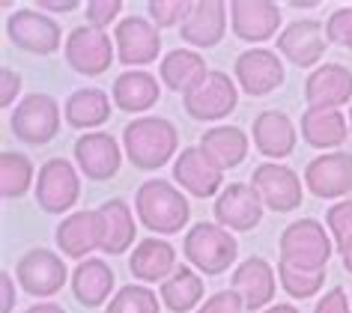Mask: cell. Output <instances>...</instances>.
<instances>
[{
  "instance_id": "8992f818",
  "label": "cell",
  "mask_w": 352,
  "mask_h": 313,
  "mask_svg": "<svg viewBox=\"0 0 352 313\" xmlns=\"http://www.w3.org/2000/svg\"><path fill=\"white\" fill-rule=\"evenodd\" d=\"M6 36L15 48L28 51V54H54L63 42V27L54 15L36 10V6H24V10L10 12L6 19Z\"/></svg>"
},
{
  "instance_id": "7c38bea8",
  "label": "cell",
  "mask_w": 352,
  "mask_h": 313,
  "mask_svg": "<svg viewBox=\"0 0 352 313\" xmlns=\"http://www.w3.org/2000/svg\"><path fill=\"white\" fill-rule=\"evenodd\" d=\"M54 242L63 257L87 259L93 251L104 248V215L102 209H78L69 212L54 230Z\"/></svg>"
},
{
  "instance_id": "44dd1931",
  "label": "cell",
  "mask_w": 352,
  "mask_h": 313,
  "mask_svg": "<svg viewBox=\"0 0 352 313\" xmlns=\"http://www.w3.org/2000/svg\"><path fill=\"white\" fill-rule=\"evenodd\" d=\"M230 290L239 292V299L245 304V310H266L275 301V290H278V272L272 268L269 259L263 257H248L233 268L230 277Z\"/></svg>"
},
{
  "instance_id": "83f0119b",
  "label": "cell",
  "mask_w": 352,
  "mask_h": 313,
  "mask_svg": "<svg viewBox=\"0 0 352 313\" xmlns=\"http://www.w3.org/2000/svg\"><path fill=\"white\" fill-rule=\"evenodd\" d=\"M206 75H209L206 60L195 48H173V51H167L162 57V63H158V81H162L167 90L182 93V95H188Z\"/></svg>"
},
{
  "instance_id": "7dc6e473",
  "label": "cell",
  "mask_w": 352,
  "mask_h": 313,
  "mask_svg": "<svg viewBox=\"0 0 352 313\" xmlns=\"http://www.w3.org/2000/svg\"><path fill=\"white\" fill-rule=\"evenodd\" d=\"M24 313H66V310L54 301H39V304H33V308H28Z\"/></svg>"
},
{
  "instance_id": "ac0fdd59",
  "label": "cell",
  "mask_w": 352,
  "mask_h": 313,
  "mask_svg": "<svg viewBox=\"0 0 352 313\" xmlns=\"http://www.w3.org/2000/svg\"><path fill=\"white\" fill-rule=\"evenodd\" d=\"M173 182L191 197H218L224 191V170L200 150V146H186L173 159Z\"/></svg>"
},
{
  "instance_id": "1f68e13d",
  "label": "cell",
  "mask_w": 352,
  "mask_h": 313,
  "mask_svg": "<svg viewBox=\"0 0 352 313\" xmlns=\"http://www.w3.org/2000/svg\"><path fill=\"white\" fill-rule=\"evenodd\" d=\"M104 215V257H122L126 251L135 245V212L122 197H111L99 206Z\"/></svg>"
},
{
  "instance_id": "277c9868",
  "label": "cell",
  "mask_w": 352,
  "mask_h": 313,
  "mask_svg": "<svg viewBox=\"0 0 352 313\" xmlns=\"http://www.w3.org/2000/svg\"><path fill=\"white\" fill-rule=\"evenodd\" d=\"M334 251L331 236L325 233V224L316 218H298L287 224L278 239L280 263H289L302 272H325Z\"/></svg>"
},
{
  "instance_id": "ffe728a7",
  "label": "cell",
  "mask_w": 352,
  "mask_h": 313,
  "mask_svg": "<svg viewBox=\"0 0 352 313\" xmlns=\"http://www.w3.org/2000/svg\"><path fill=\"white\" fill-rule=\"evenodd\" d=\"M280 27V6L272 0H233L230 3V30L236 39L251 42V48H260V42L278 36Z\"/></svg>"
},
{
  "instance_id": "7a4b0ae2",
  "label": "cell",
  "mask_w": 352,
  "mask_h": 313,
  "mask_svg": "<svg viewBox=\"0 0 352 313\" xmlns=\"http://www.w3.org/2000/svg\"><path fill=\"white\" fill-rule=\"evenodd\" d=\"M135 215L149 233L155 236H173L182 233L191 218L188 197L167 179H146L135 191Z\"/></svg>"
},
{
  "instance_id": "e0dca14e",
  "label": "cell",
  "mask_w": 352,
  "mask_h": 313,
  "mask_svg": "<svg viewBox=\"0 0 352 313\" xmlns=\"http://www.w3.org/2000/svg\"><path fill=\"white\" fill-rule=\"evenodd\" d=\"M75 167L90 182H108L120 173L122 146L108 132H87L75 141Z\"/></svg>"
},
{
  "instance_id": "ab89813d",
  "label": "cell",
  "mask_w": 352,
  "mask_h": 313,
  "mask_svg": "<svg viewBox=\"0 0 352 313\" xmlns=\"http://www.w3.org/2000/svg\"><path fill=\"white\" fill-rule=\"evenodd\" d=\"M325 39L329 45H340V48H352V6H340L329 15L325 21Z\"/></svg>"
},
{
  "instance_id": "f6af8a7d",
  "label": "cell",
  "mask_w": 352,
  "mask_h": 313,
  "mask_svg": "<svg viewBox=\"0 0 352 313\" xmlns=\"http://www.w3.org/2000/svg\"><path fill=\"white\" fill-rule=\"evenodd\" d=\"M78 0H39L36 3V10H42V12H54V15H63V12H75L78 10Z\"/></svg>"
},
{
  "instance_id": "f35d334b",
  "label": "cell",
  "mask_w": 352,
  "mask_h": 313,
  "mask_svg": "<svg viewBox=\"0 0 352 313\" xmlns=\"http://www.w3.org/2000/svg\"><path fill=\"white\" fill-rule=\"evenodd\" d=\"M84 12H87V24L90 27L108 30L111 24L117 27L122 19V0H87Z\"/></svg>"
},
{
  "instance_id": "6da1fadb",
  "label": "cell",
  "mask_w": 352,
  "mask_h": 313,
  "mask_svg": "<svg viewBox=\"0 0 352 313\" xmlns=\"http://www.w3.org/2000/svg\"><path fill=\"white\" fill-rule=\"evenodd\" d=\"M122 152L138 170H158L179 155V132L167 117H135L122 128Z\"/></svg>"
},
{
  "instance_id": "c3c4849f",
  "label": "cell",
  "mask_w": 352,
  "mask_h": 313,
  "mask_svg": "<svg viewBox=\"0 0 352 313\" xmlns=\"http://www.w3.org/2000/svg\"><path fill=\"white\" fill-rule=\"evenodd\" d=\"M263 313H302V310H298L296 304H269Z\"/></svg>"
},
{
  "instance_id": "836d02e7",
  "label": "cell",
  "mask_w": 352,
  "mask_h": 313,
  "mask_svg": "<svg viewBox=\"0 0 352 313\" xmlns=\"http://www.w3.org/2000/svg\"><path fill=\"white\" fill-rule=\"evenodd\" d=\"M36 167L24 152L6 150L0 155V194L3 200H19L30 188H36Z\"/></svg>"
},
{
  "instance_id": "681fc988",
  "label": "cell",
  "mask_w": 352,
  "mask_h": 313,
  "mask_svg": "<svg viewBox=\"0 0 352 313\" xmlns=\"http://www.w3.org/2000/svg\"><path fill=\"white\" fill-rule=\"evenodd\" d=\"M349 132H352V108H349Z\"/></svg>"
},
{
  "instance_id": "4fadbf2b",
  "label": "cell",
  "mask_w": 352,
  "mask_h": 313,
  "mask_svg": "<svg viewBox=\"0 0 352 313\" xmlns=\"http://www.w3.org/2000/svg\"><path fill=\"white\" fill-rule=\"evenodd\" d=\"M233 75H236V84H239V93H248L251 99L275 93L287 78L280 54L263 45L242 51L233 63Z\"/></svg>"
},
{
  "instance_id": "3957f363",
  "label": "cell",
  "mask_w": 352,
  "mask_h": 313,
  "mask_svg": "<svg viewBox=\"0 0 352 313\" xmlns=\"http://www.w3.org/2000/svg\"><path fill=\"white\" fill-rule=\"evenodd\" d=\"M182 254H186L191 268H197V272L206 277H215V275H224L227 268L236 263V257H239V242H236L233 233L224 230L221 224L200 221L186 233V239H182Z\"/></svg>"
},
{
  "instance_id": "4316f807",
  "label": "cell",
  "mask_w": 352,
  "mask_h": 313,
  "mask_svg": "<svg viewBox=\"0 0 352 313\" xmlns=\"http://www.w3.org/2000/svg\"><path fill=\"white\" fill-rule=\"evenodd\" d=\"M113 283H117V275L113 268L104 263L102 257H87L75 266L72 272V295L81 308H99V304H108L113 299Z\"/></svg>"
},
{
  "instance_id": "8d00e7d4",
  "label": "cell",
  "mask_w": 352,
  "mask_h": 313,
  "mask_svg": "<svg viewBox=\"0 0 352 313\" xmlns=\"http://www.w3.org/2000/svg\"><path fill=\"white\" fill-rule=\"evenodd\" d=\"M191 0H149L146 3V19L155 24L158 30L167 27H182V21L191 12Z\"/></svg>"
},
{
  "instance_id": "9a60e30c",
  "label": "cell",
  "mask_w": 352,
  "mask_h": 313,
  "mask_svg": "<svg viewBox=\"0 0 352 313\" xmlns=\"http://www.w3.org/2000/svg\"><path fill=\"white\" fill-rule=\"evenodd\" d=\"M278 54L293 63L298 69H314L322 66L325 48H329V39H325V24L316 19H296L289 21L284 30L278 33Z\"/></svg>"
},
{
  "instance_id": "d6a6232c",
  "label": "cell",
  "mask_w": 352,
  "mask_h": 313,
  "mask_svg": "<svg viewBox=\"0 0 352 313\" xmlns=\"http://www.w3.org/2000/svg\"><path fill=\"white\" fill-rule=\"evenodd\" d=\"M162 304L173 313H191L204 304V277L191 266H176V272L158 283Z\"/></svg>"
},
{
  "instance_id": "7bdbcfd3",
  "label": "cell",
  "mask_w": 352,
  "mask_h": 313,
  "mask_svg": "<svg viewBox=\"0 0 352 313\" xmlns=\"http://www.w3.org/2000/svg\"><path fill=\"white\" fill-rule=\"evenodd\" d=\"M314 313H349V295H346V290H343V286H334V290H329L320 301H316Z\"/></svg>"
},
{
  "instance_id": "603a6c76",
  "label": "cell",
  "mask_w": 352,
  "mask_h": 313,
  "mask_svg": "<svg viewBox=\"0 0 352 313\" xmlns=\"http://www.w3.org/2000/svg\"><path fill=\"white\" fill-rule=\"evenodd\" d=\"M305 102L307 108L340 111L352 102V69L343 63L316 66L305 81Z\"/></svg>"
},
{
  "instance_id": "f1b7e54d",
  "label": "cell",
  "mask_w": 352,
  "mask_h": 313,
  "mask_svg": "<svg viewBox=\"0 0 352 313\" xmlns=\"http://www.w3.org/2000/svg\"><path fill=\"white\" fill-rule=\"evenodd\" d=\"M111 104L113 99L99 86H84V90L69 93V99L63 104V119L78 132H90V128H99L111 119Z\"/></svg>"
},
{
  "instance_id": "f546056e",
  "label": "cell",
  "mask_w": 352,
  "mask_h": 313,
  "mask_svg": "<svg viewBox=\"0 0 352 313\" xmlns=\"http://www.w3.org/2000/svg\"><path fill=\"white\" fill-rule=\"evenodd\" d=\"M302 141L314 150L334 152L346 141L349 135V119L343 117V111H325V108H307L302 114Z\"/></svg>"
},
{
  "instance_id": "484cf974",
  "label": "cell",
  "mask_w": 352,
  "mask_h": 313,
  "mask_svg": "<svg viewBox=\"0 0 352 313\" xmlns=\"http://www.w3.org/2000/svg\"><path fill=\"white\" fill-rule=\"evenodd\" d=\"M158 95H162V81L146 69H126V72L117 75V81L111 86L113 108H120L122 114L146 117V111L158 104Z\"/></svg>"
},
{
  "instance_id": "4dcf8cb0",
  "label": "cell",
  "mask_w": 352,
  "mask_h": 313,
  "mask_svg": "<svg viewBox=\"0 0 352 313\" xmlns=\"http://www.w3.org/2000/svg\"><path fill=\"white\" fill-rule=\"evenodd\" d=\"M200 150H204L209 159H212L221 170H233L248 159V135L242 132L239 126H212L209 132H204L200 137Z\"/></svg>"
},
{
  "instance_id": "cb8c5ba5",
  "label": "cell",
  "mask_w": 352,
  "mask_h": 313,
  "mask_svg": "<svg viewBox=\"0 0 352 313\" xmlns=\"http://www.w3.org/2000/svg\"><path fill=\"white\" fill-rule=\"evenodd\" d=\"M251 137L254 146L263 159L269 161H280L287 155H293L296 141H298V128L284 111H263L254 117L251 126Z\"/></svg>"
},
{
  "instance_id": "2e32d148",
  "label": "cell",
  "mask_w": 352,
  "mask_h": 313,
  "mask_svg": "<svg viewBox=\"0 0 352 313\" xmlns=\"http://www.w3.org/2000/svg\"><path fill=\"white\" fill-rule=\"evenodd\" d=\"M263 206L260 194L254 191L251 182H230L224 185V191L215 197V224H221L230 233H248L263 221Z\"/></svg>"
},
{
  "instance_id": "bcb514c9",
  "label": "cell",
  "mask_w": 352,
  "mask_h": 313,
  "mask_svg": "<svg viewBox=\"0 0 352 313\" xmlns=\"http://www.w3.org/2000/svg\"><path fill=\"white\" fill-rule=\"evenodd\" d=\"M334 251H338V257H340V263H343V268L352 275V239H346V242H340V245H334Z\"/></svg>"
},
{
  "instance_id": "ba28073f",
  "label": "cell",
  "mask_w": 352,
  "mask_h": 313,
  "mask_svg": "<svg viewBox=\"0 0 352 313\" xmlns=\"http://www.w3.org/2000/svg\"><path fill=\"white\" fill-rule=\"evenodd\" d=\"M36 206L48 215H69L81 197V170L66 159H48L36 176Z\"/></svg>"
},
{
  "instance_id": "d6986e66",
  "label": "cell",
  "mask_w": 352,
  "mask_h": 313,
  "mask_svg": "<svg viewBox=\"0 0 352 313\" xmlns=\"http://www.w3.org/2000/svg\"><path fill=\"white\" fill-rule=\"evenodd\" d=\"M305 185L320 200H338L352 191V152L334 150L307 161Z\"/></svg>"
},
{
  "instance_id": "5bb4252c",
  "label": "cell",
  "mask_w": 352,
  "mask_h": 313,
  "mask_svg": "<svg viewBox=\"0 0 352 313\" xmlns=\"http://www.w3.org/2000/svg\"><path fill=\"white\" fill-rule=\"evenodd\" d=\"M113 45H117V60L129 69H140L155 63L162 54V33L144 15H126L113 27Z\"/></svg>"
},
{
  "instance_id": "52a82bcc",
  "label": "cell",
  "mask_w": 352,
  "mask_h": 313,
  "mask_svg": "<svg viewBox=\"0 0 352 313\" xmlns=\"http://www.w3.org/2000/svg\"><path fill=\"white\" fill-rule=\"evenodd\" d=\"M236 104H239V84L218 69H209L204 81L188 95H182V108L197 123H218V119L233 114Z\"/></svg>"
},
{
  "instance_id": "b9f144b4",
  "label": "cell",
  "mask_w": 352,
  "mask_h": 313,
  "mask_svg": "<svg viewBox=\"0 0 352 313\" xmlns=\"http://www.w3.org/2000/svg\"><path fill=\"white\" fill-rule=\"evenodd\" d=\"M21 95V75L15 72L12 66L0 69V108H12L15 99Z\"/></svg>"
},
{
  "instance_id": "9c48e42d",
  "label": "cell",
  "mask_w": 352,
  "mask_h": 313,
  "mask_svg": "<svg viewBox=\"0 0 352 313\" xmlns=\"http://www.w3.org/2000/svg\"><path fill=\"white\" fill-rule=\"evenodd\" d=\"M66 63L72 66V72L87 75V78H99L108 72V66L117 57V45H113L111 33L90 27V24H81L66 36L63 45Z\"/></svg>"
},
{
  "instance_id": "7402d4cb",
  "label": "cell",
  "mask_w": 352,
  "mask_h": 313,
  "mask_svg": "<svg viewBox=\"0 0 352 313\" xmlns=\"http://www.w3.org/2000/svg\"><path fill=\"white\" fill-rule=\"evenodd\" d=\"M227 21H230V6L221 0H195L188 19L179 27V39L195 51H209L224 39Z\"/></svg>"
},
{
  "instance_id": "ee69618b",
  "label": "cell",
  "mask_w": 352,
  "mask_h": 313,
  "mask_svg": "<svg viewBox=\"0 0 352 313\" xmlns=\"http://www.w3.org/2000/svg\"><path fill=\"white\" fill-rule=\"evenodd\" d=\"M12 310H15V281L3 268L0 272V313H12Z\"/></svg>"
},
{
  "instance_id": "30bf717a",
  "label": "cell",
  "mask_w": 352,
  "mask_h": 313,
  "mask_svg": "<svg viewBox=\"0 0 352 313\" xmlns=\"http://www.w3.org/2000/svg\"><path fill=\"white\" fill-rule=\"evenodd\" d=\"M251 185L260 194L263 206L272 212H293L302 206L305 185L302 176L284 161H263L251 173Z\"/></svg>"
},
{
  "instance_id": "74e56055",
  "label": "cell",
  "mask_w": 352,
  "mask_h": 313,
  "mask_svg": "<svg viewBox=\"0 0 352 313\" xmlns=\"http://www.w3.org/2000/svg\"><path fill=\"white\" fill-rule=\"evenodd\" d=\"M325 227H329L334 245L352 239V197L338 200L331 209H325Z\"/></svg>"
},
{
  "instance_id": "60d3db41",
  "label": "cell",
  "mask_w": 352,
  "mask_h": 313,
  "mask_svg": "<svg viewBox=\"0 0 352 313\" xmlns=\"http://www.w3.org/2000/svg\"><path fill=\"white\" fill-rule=\"evenodd\" d=\"M245 304L239 299V292L236 290H221L215 295H209V299L200 304V308L195 313H242Z\"/></svg>"
},
{
  "instance_id": "5b68a950",
  "label": "cell",
  "mask_w": 352,
  "mask_h": 313,
  "mask_svg": "<svg viewBox=\"0 0 352 313\" xmlns=\"http://www.w3.org/2000/svg\"><path fill=\"white\" fill-rule=\"evenodd\" d=\"M60 102L48 93H30L12 108L10 128L30 146H48L60 132Z\"/></svg>"
},
{
  "instance_id": "d4e9b609",
  "label": "cell",
  "mask_w": 352,
  "mask_h": 313,
  "mask_svg": "<svg viewBox=\"0 0 352 313\" xmlns=\"http://www.w3.org/2000/svg\"><path fill=\"white\" fill-rule=\"evenodd\" d=\"M129 272L138 283H164L176 272V248L162 236L140 239L129 257Z\"/></svg>"
},
{
  "instance_id": "8fae6325",
  "label": "cell",
  "mask_w": 352,
  "mask_h": 313,
  "mask_svg": "<svg viewBox=\"0 0 352 313\" xmlns=\"http://www.w3.org/2000/svg\"><path fill=\"white\" fill-rule=\"evenodd\" d=\"M15 277H19L21 290L33 295V299H51V295H57L63 290L66 281H72L63 257L54 254L51 248L28 251L19 259V266H15Z\"/></svg>"
},
{
  "instance_id": "e575fe53",
  "label": "cell",
  "mask_w": 352,
  "mask_h": 313,
  "mask_svg": "<svg viewBox=\"0 0 352 313\" xmlns=\"http://www.w3.org/2000/svg\"><path fill=\"white\" fill-rule=\"evenodd\" d=\"M155 290H149L146 283H126L113 292V299L104 304V313H162Z\"/></svg>"
},
{
  "instance_id": "d590c367",
  "label": "cell",
  "mask_w": 352,
  "mask_h": 313,
  "mask_svg": "<svg viewBox=\"0 0 352 313\" xmlns=\"http://www.w3.org/2000/svg\"><path fill=\"white\" fill-rule=\"evenodd\" d=\"M278 281L284 286V292L293 295V299H314L325 286V272H302V268L278 259Z\"/></svg>"
}]
</instances>
